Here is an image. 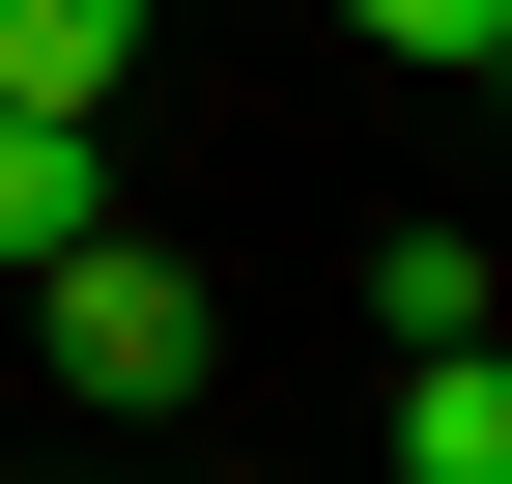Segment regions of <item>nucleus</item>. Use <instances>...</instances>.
Here are the masks:
<instances>
[{"mask_svg":"<svg viewBox=\"0 0 512 484\" xmlns=\"http://www.w3.org/2000/svg\"><path fill=\"white\" fill-rule=\"evenodd\" d=\"M399 484H512V342H399Z\"/></svg>","mask_w":512,"mask_h":484,"instance_id":"2","label":"nucleus"},{"mask_svg":"<svg viewBox=\"0 0 512 484\" xmlns=\"http://www.w3.org/2000/svg\"><path fill=\"white\" fill-rule=\"evenodd\" d=\"M456 86H512V29H484V57H456Z\"/></svg>","mask_w":512,"mask_h":484,"instance_id":"7","label":"nucleus"},{"mask_svg":"<svg viewBox=\"0 0 512 484\" xmlns=\"http://www.w3.org/2000/svg\"><path fill=\"white\" fill-rule=\"evenodd\" d=\"M342 29H370V57H484L512 0H342Z\"/></svg>","mask_w":512,"mask_h":484,"instance_id":"6","label":"nucleus"},{"mask_svg":"<svg viewBox=\"0 0 512 484\" xmlns=\"http://www.w3.org/2000/svg\"><path fill=\"white\" fill-rule=\"evenodd\" d=\"M114 57H143V0H0V114H114Z\"/></svg>","mask_w":512,"mask_h":484,"instance_id":"3","label":"nucleus"},{"mask_svg":"<svg viewBox=\"0 0 512 484\" xmlns=\"http://www.w3.org/2000/svg\"><path fill=\"white\" fill-rule=\"evenodd\" d=\"M370 342H484V228H370Z\"/></svg>","mask_w":512,"mask_h":484,"instance_id":"5","label":"nucleus"},{"mask_svg":"<svg viewBox=\"0 0 512 484\" xmlns=\"http://www.w3.org/2000/svg\"><path fill=\"white\" fill-rule=\"evenodd\" d=\"M29 342H57V399H86V428H171V399L228 371L200 257H143V228H57V257H29Z\"/></svg>","mask_w":512,"mask_h":484,"instance_id":"1","label":"nucleus"},{"mask_svg":"<svg viewBox=\"0 0 512 484\" xmlns=\"http://www.w3.org/2000/svg\"><path fill=\"white\" fill-rule=\"evenodd\" d=\"M57 228H114V171H86V114H0V285H29Z\"/></svg>","mask_w":512,"mask_h":484,"instance_id":"4","label":"nucleus"}]
</instances>
